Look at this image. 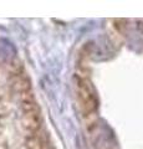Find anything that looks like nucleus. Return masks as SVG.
Returning a JSON list of instances; mask_svg holds the SVG:
<instances>
[{
	"label": "nucleus",
	"mask_w": 143,
	"mask_h": 149,
	"mask_svg": "<svg viewBox=\"0 0 143 149\" xmlns=\"http://www.w3.org/2000/svg\"><path fill=\"white\" fill-rule=\"evenodd\" d=\"M75 91L78 106L85 114H91L97 109V95L90 80L77 76L75 78Z\"/></svg>",
	"instance_id": "f257e3e1"
}]
</instances>
